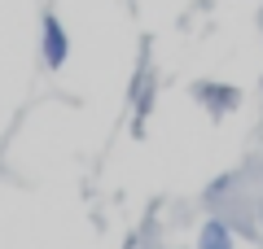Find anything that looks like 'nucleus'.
Masks as SVG:
<instances>
[{
  "instance_id": "obj_1",
  "label": "nucleus",
  "mask_w": 263,
  "mask_h": 249,
  "mask_svg": "<svg viewBox=\"0 0 263 249\" xmlns=\"http://www.w3.org/2000/svg\"><path fill=\"white\" fill-rule=\"evenodd\" d=\"M66 57H70V35H66V27H62L57 13H44V18H40V61H44L48 70H62Z\"/></svg>"
},
{
  "instance_id": "obj_2",
  "label": "nucleus",
  "mask_w": 263,
  "mask_h": 249,
  "mask_svg": "<svg viewBox=\"0 0 263 249\" xmlns=\"http://www.w3.org/2000/svg\"><path fill=\"white\" fill-rule=\"evenodd\" d=\"M193 96H197V105L206 114H215V118H224V114H233L237 105H241V92H237L233 83H215V79L193 83Z\"/></svg>"
},
{
  "instance_id": "obj_3",
  "label": "nucleus",
  "mask_w": 263,
  "mask_h": 249,
  "mask_svg": "<svg viewBox=\"0 0 263 249\" xmlns=\"http://www.w3.org/2000/svg\"><path fill=\"white\" fill-rule=\"evenodd\" d=\"M197 240H202L206 249H224V245H233V227H228L224 214H211V219L202 223V236Z\"/></svg>"
},
{
  "instance_id": "obj_4",
  "label": "nucleus",
  "mask_w": 263,
  "mask_h": 249,
  "mask_svg": "<svg viewBox=\"0 0 263 249\" xmlns=\"http://www.w3.org/2000/svg\"><path fill=\"white\" fill-rule=\"evenodd\" d=\"M259 27H263V9H259Z\"/></svg>"
}]
</instances>
